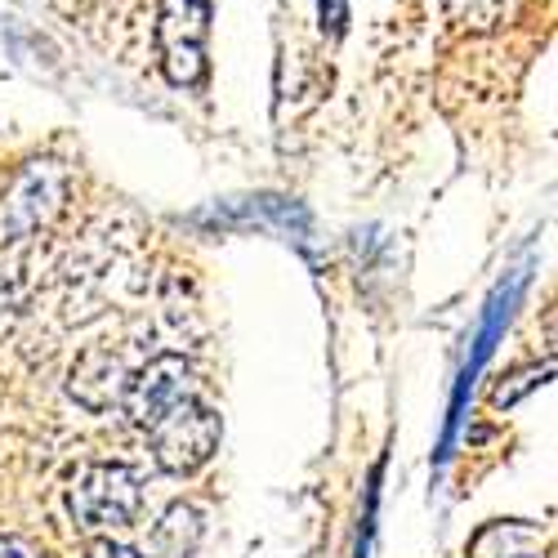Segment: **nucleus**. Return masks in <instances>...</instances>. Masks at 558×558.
<instances>
[{
	"instance_id": "nucleus-7",
	"label": "nucleus",
	"mask_w": 558,
	"mask_h": 558,
	"mask_svg": "<svg viewBox=\"0 0 558 558\" xmlns=\"http://www.w3.org/2000/svg\"><path fill=\"white\" fill-rule=\"evenodd\" d=\"M197 541H202V514L193 505H170L166 519L148 536L157 558H189L197 549Z\"/></svg>"
},
{
	"instance_id": "nucleus-8",
	"label": "nucleus",
	"mask_w": 558,
	"mask_h": 558,
	"mask_svg": "<svg viewBox=\"0 0 558 558\" xmlns=\"http://www.w3.org/2000/svg\"><path fill=\"white\" fill-rule=\"evenodd\" d=\"M514 0H447V19L470 32H492L509 19Z\"/></svg>"
},
{
	"instance_id": "nucleus-9",
	"label": "nucleus",
	"mask_w": 558,
	"mask_h": 558,
	"mask_svg": "<svg viewBox=\"0 0 558 558\" xmlns=\"http://www.w3.org/2000/svg\"><path fill=\"white\" fill-rule=\"evenodd\" d=\"M317 14H322V32L340 36L344 19H349V0H317Z\"/></svg>"
},
{
	"instance_id": "nucleus-12",
	"label": "nucleus",
	"mask_w": 558,
	"mask_h": 558,
	"mask_svg": "<svg viewBox=\"0 0 558 558\" xmlns=\"http://www.w3.org/2000/svg\"><path fill=\"white\" fill-rule=\"evenodd\" d=\"M0 558H36L19 536H0Z\"/></svg>"
},
{
	"instance_id": "nucleus-10",
	"label": "nucleus",
	"mask_w": 558,
	"mask_h": 558,
	"mask_svg": "<svg viewBox=\"0 0 558 558\" xmlns=\"http://www.w3.org/2000/svg\"><path fill=\"white\" fill-rule=\"evenodd\" d=\"M545 371H549V366H545ZM545 371H523V376H514L519 385H509V389L500 385V389H496V407H509V402H514L519 393H527V389L536 385V376H545Z\"/></svg>"
},
{
	"instance_id": "nucleus-4",
	"label": "nucleus",
	"mask_w": 558,
	"mask_h": 558,
	"mask_svg": "<svg viewBox=\"0 0 558 558\" xmlns=\"http://www.w3.org/2000/svg\"><path fill=\"white\" fill-rule=\"evenodd\" d=\"M68 197V170L59 161H32L14 189L0 202V242H27L36 228H45Z\"/></svg>"
},
{
	"instance_id": "nucleus-3",
	"label": "nucleus",
	"mask_w": 558,
	"mask_h": 558,
	"mask_svg": "<svg viewBox=\"0 0 558 558\" xmlns=\"http://www.w3.org/2000/svg\"><path fill=\"white\" fill-rule=\"evenodd\" d=\"M206 40H210V0H161L157 50L170 85H197L206 76Z\"/></svg>"
},
{
	"instance_id": "nucleus-6",
	"label": "nucleus",
	"mask_w": 558,
	"mask_h": 558,
	"mask_svg": "<svg viewBox=\"0 0 558 558\" xmlns=\"http://www.w3.org/2000/svg\"><path fill=\"white\" fill-rule=\"evenodd\" d=\"M134 371L125 366V357L112 344H89L72 371H68V393L85 407V411H108L112 402L125 398Z\"/></svg>"
},
{
	"instance_id": "nucleus-5",
	"label": "nucleus",
	"mask_w": 558,
	"mask_h": 558,
	"mask_svg": "<svg viewBox=\"0 0 558 558\" xmlns=\"http://www.w3.org/2000/svg\"><path fill=\"white\" fill-rule=\"evenodd\" d=\"M189 393H193L189 362L174 357V353H157L153 362H144L130 376V389H125L121 407H125V415H130L138 429H148L157 415H166L179 398H189Z\"/></svg>"
},
{
	"instance_id": "nucleus-11",
	"label": "nucleus",
	"mask_w": 558,
	"mask_h": 558,
	"mask_svg": "<svg viewBox=\"0 0 558 558\" xmlns=\"http://www.w3.org/2000/svg\"><path fill=\"white\" fill-rule=\"evenodd\" d=\"M89 558H138L130 545H117V541H95L89 545Z\"/></svg>"
},
{
	"instance_id": "nucleus-1",
	"label": "nucleus",
	"mask_w": 558,
	"mask_h": 558,
	"mask_svg": "<svg viewBox=\"0 0 558 558\" xmlns=\"http://www.w3.org/2000/svg\"><path fill=\"white\" fill-rule=\"evenodd\" d=\"M148 442L166 474H197L219 447V415L197 393H189L148 425Z\"/></svg>"
},
{
	"instance_id": "nucleus-2",
	"label": "nucleus",
	"mask_w": 558,
	"mask_h": 558,
	"mask_svg": "<svg viewBox=\"0 0 558 558\" xmlns=\"http://www.w3.org/2000/svg\"><path fill=\"white\" fill-rule=\"evenodd\" d=\"M138 474L130 464H117V460H99V464H85V470L72 478V492H68V505L81 527L89 532H117V527H130L134 514H138Z\"/></svg>"
}]
</instances>
